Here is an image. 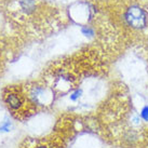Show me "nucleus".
<instances>
[{
    "label": "nucleus",
    "instance_id": "7",
    "mask_svg": "<svg viewBox=\"0 0 148 148\" xmlns=\"http://www.w3.org/2000/svg\"><path fill=\"white\" fill-rule=\"evenodd\" d=\"M10 127H11V123H10V122H5L3 125L0 127V131L8 132V131H10Z\"/></svg>",
    "mask_w": 148,
    "mask_h": 148
},
{
    "label": "nucleus",
    "instance_id": "5",
    "mask_svg": "<svg viewBox=\"0 0 148 148\" xmlns=\"http://www.w3.org/2000/svg\"><path fill=\"white\" fill-rule=\"evenodd\" d=\"M81 95H82V90L81 89H78V90H76L73 93V94L70 95V101H73V102H76V101H78L80 97H81Z\"/></svg>",
    "mask_w": 148,
    "mask_h": 148
},
{
    "label": "nucleus",
    "instance_id": "6",
    "mask_svg": "<svg viewBox=\"0 0 148 148\" xmlns=\"http://www.w3.org/2000/svg\"><path fill=\"white\" fill-rule=\"evenodd\" d=\"M140 118L144 120L145 122H148V106H144L140 110Z\"/></svg>",
    "mask_w": 148,
    "mask_h": 148
},
{
    "label": "nucleus",
    "instance_id": "8",
    "mask_svg": "<svg viewBox=\"0 0 148 148\" xmlns=\"http://www.w3.org/2000/svg\"><path fill=\"white\" fill-rule=\"evenodd\" d=\"M37 148H48L47 146H43V145H40V146H38Z\"/></svg>",
    "mask_w": 148,
    "mask_h": 148
},
{
    "label": "nucleus",
    "instance_id": "4",
    "mask_svg": "<svg viewBox=\"0 0 148 148\" xmlns=\"http://www.w3.org/2000/svg\"><path fill=\"white\" fill-rule=\"evenodd\" d=\"M81 34H82L84 37L92 38V37H94L95 32H94V29L92 28V27H90V26H82V27H81Z\"/></svg>",
    "mask_w": 148,
    "mask_h": 148
},
{
    "label": "nucleus",
    "instance_id": "1",
    "mask_svg": "<svg viewBox=\"0 0 148 148\" xmlns=\"http://www.w3.org/2000/svg\"><path fill=\"white\" fill-rule=\"evenodd\" d=\"M124 20L127 24L133 29L142 30L146 28L148 23V15L146 11L138 4H131L124 13Z\"/></svg>",
    "mask_w": 148,
    "mask_h": 148
},
{
    "label": "nucleus",
    "instance_id": "3",
    "mask_svg": "<svg viewBox=\"0 0 148 148\" xmlns=\"http://www.w3.org/2000/svg\"><path fill=\"white\" fill-rule=\"evenodd\" d=\"M20 7L22 11L25 13H32L36 9V1L35 0H20Z\"/></svg>",
    "mask_w": 148,
    "mask_h": 148
},
{
    "label": "nucleus",
    "instance_id": "2",
    "mask_svg": "<svg viewBox=\"0 0 148 148\" xmlns=\"http://www.w3.org/2000/svg\"><path fill=\"white\" fill-rule=\"evenodd\" d=\"M5 103L8 104V106L10 108L16 110V109H20L23 106L24 102H23V99H22L21 95L16 94V93H9L5 96Z\"/></svg>",
    "mask_w": 148,
    "mask_h": 148
}]
</instances>
